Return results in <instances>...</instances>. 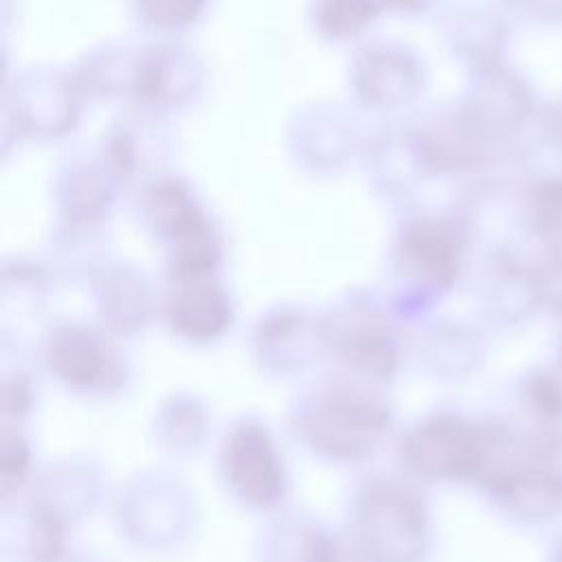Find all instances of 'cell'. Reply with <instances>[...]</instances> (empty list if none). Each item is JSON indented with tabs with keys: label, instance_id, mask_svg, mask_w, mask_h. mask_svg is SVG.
Returning <instances> with one entry per match:
<instances>
[{
	"label": "cell",
	"instance_id": "cell-1",
	"mask_svg": "<svg viewBox=\"0 0 562 562\" xmlns=\"http://www.w3.org/2000/svg\"><path fill=\"white\" fill-rule=\"evenodd\" d=\"M389 411L373 397L351 391L323 393L299 413L307 446L331 459L369 457L389 432Z\"/></svg>",
	"mask_w": 562,
	"mask_h": 562
},
{
	"label": "cell",
	"instance_id": "cell-2",
	"mask_svg": "<svg viewBox=\"0 0 562 562\" xmlns=\"http://www.w3.org/2000/svg\"><path fill=\"white\" fill-rule=\"evenodd\" d=\"M362 549L375 562H415L424 549L419 503L397 485H371L356 509Z\"/></svg>",
	"mask_w": 562,
	"mask_h": 562
},
{
	"label": "cell",
	"instance_id": "cell-3",
	"mask_svg": "<svg viewBox=\"0 0 562 562\" xmlns=\"http://www.w3.org/2000/svg\"><path fill=\"white\" fill-rule=\"evenodd\" d=\"M222 472L233 494L250 507H272L285 490L283 459L270 432L255 424H237L222 446Z\"/></svg>",
	"mask_w": 562,
	"mask_h": 562
},
{
	"label": "cell",
	"instance_id": "cell-4",
	"mask_svg": "<svg viewBox=\"0 0 562 562\" xmlns=\"http://www.w3.org/2000/svg\"><path fill=\"white\" fill-rule=\"evenodd\" d=\"M165 301L167 323L184 340L209 342L217 338L233 318V307L222 285L211 274L173 277Z\"/></svg>",
	"mask_w": 562,
	"mask_h": 562
},
{
	"label": "cell",
	"instance_id": "cell-5",
	"mask_svg": "<svg viewBox=\"0 0 562 562\" xmlns=\"http://www.w3.org/2000/svg\"><path fill=\"white\" fill-rule=\"evenodd\" d=\"M46 364L59 382L77 391L108 389L116 380V358L105 340L79 325L59 327L46 345Z\"/></svg>",
	"mask_w": 562,
	"mask_h": 562
},
{
	"label": "cell",
	"instance_id": "cell-6",
	"mask_svg": "<svg viewBox=\"0 0 562 562\" xmlns=\"http://www.w3.org/2000/svg\"><path fill=\"white\" fill-rule=\"evenodd\" d=\"M474 446L465 428L446 417H435L411 428L402 441V461L415 474L450 476L470 468Z\"/></svg>",
	"mask_w": 562,
	"mask_h": 562
},
{
	"label": "cell",
	"instance_id": "cell-7",
	"mask_svg": "<svg viewBox=\"0 0 562 562\" xmlns=\"http://www.w3.org/2000/svg\"><path fill=\"white\" fill-rule=\"evenodd\" d=\"M334 342L340 360L362 378H386L395 369L397 353L393 338L378 323L349 327Z\"/></svg>",
	"mask_w": 562,
	"mask_h": 562
},
{
	"label": "cell",
	"instance_id": "cell-8",
	"mask_svg": "<svg viewBox=\"0 0 562 562\" xmlns=\"http://www.w3.org/2000/svg\"><path fill=\"white\" fill-rule=\"evenodd\" d=\"M402 263L408 277L419 283L441 288L454 272V250L446 237L430 228L413 231L402 246Z\"/></svg>",
	"mask_w": 562,
	"mask_h": 562
}]
</instances>
